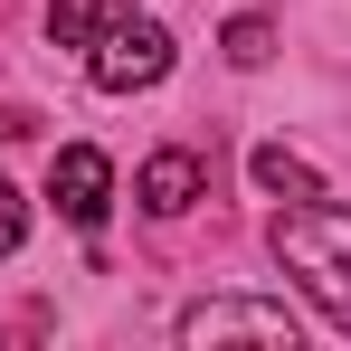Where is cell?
I'll list each match as a JSON object with an SVG mask.
<instances>
[{"label": "cell", "mask_w": 351, "mask_h": 351, "mask_svg": "<svg viewBox=\"0 0 351 351\" xmlns=\"http://www.w3.org/2000/svg\"><path fill=\"white\" fill-rule=\"evenodd\" d=\"M266 237H276L285 276H304V294L351 332V209L342 199H285Z\"/></svg>", "instance_id": "6da1fadb"}, {"label": "cell", "mask_w": 351, "mask_h": 351, "mask_svg": "<svg viewBox=\"0 0 351 351\" xmlns=\"http://www.w3.org/2000/svg\"><path fill=\"white\" fill-rule=\"evenodd\" d=\"M86 48H95L86 76H95L105 95H143V86H162V76H171V29H162V19H133V10H114Z\"/></svg>", "instance_id": "7a4b0ae2"}, {"label": "cell", "mask_w": 351, "mask_h": 351, "mask_svg": "<svg viewBox=\"0 0 351 351\" xmlns=\"http://www.w3.org/2000/svg\"><path fill=\"white\" fill-rule=\"evenodd\" d=\"M180 342L209 351V342H266V351H294V313L266 304V294H209L180 313Z\"/></svg>", "instance_id": "3957f363"}, {"label": "cell", "mask_w": 351, "mask_h": 351, "mask_svg": "<svg viewBox=\"0 0 351 351\" xmlns=\"http://www.w3.org/2000/svg\"><path fill=\"white\" fill-rule=\"evenodd\" d=\"M48 199H58L66 228H105V209H114V171H105V152L66 143L58 162H48Z\"/></svg>", "instance_id": "277c9868"}, {"label": "cell", "mask_w": 351, "mask_h": 351, "mask_svg": "<svg viewBox=\"0 0 351 351\" xmlns=\"http://www.w3.org/2000/svg\"><path fill=\"white\" fill-rule=\"evenodd\" d=\"M133 190H143V209H152V219H180V209H199V190H209V162H199V152H152Z\"/></svg>", "instance_id": "5b68a950"}, {"label": "cell", "mask_w": 351, "mask_h": 351, "mask_svg": "<svg viewBox=\"0 0 351 351\" xmlns=\"http://www.w3.org/2000/svg\"><path fill=\"white\" fill-rule=\"evenodd\" d=\"M247 171H256L266 199H323V171H313L304 152H285V143H256V152H247Z\"/></svg>", "instance_id": "8992f818"}, {"label": "cell", "mask_w": 351, "mask_h": 351, "mask_svg": "<svg viewBox=\"0 0 351 351\" xmlns=\"http://www.w3.org/2000/svg\"><path fill=\"white\" fill-rule=\"evenodd\" d=\"M114 10H123V0H48V29H58V48H86Z\"/></svg>", "instance_id": "52a82bcc"}, {"label": "cell", "mask_w": 351, "mask_h": 351, "mask_svg": "<svg viewBox=\"0 0 351 351\" xmlns=\"http://www.w3.org/2000/svg\"><path fill=\"white\" fill-rule=\"evenodd\" d=\"M276 58V29L266 19H228V66H266Z\"/></svg>", "instance_id": "ba28073f"}, {"label": "cell", "mask_w": 351, "mask_h": 351, "mask_svg": "<svg viewBox=\"0 0 351 351\" xmlns=\"http://www.w3.org/2000/svg\"><path fill=\"white\" fill-rule=\"evenodd\" d=\"M19 237H29V199L0 180V256H19Z\"/></svg>", "instance_id": "9c48e42d"}]
</instances>
